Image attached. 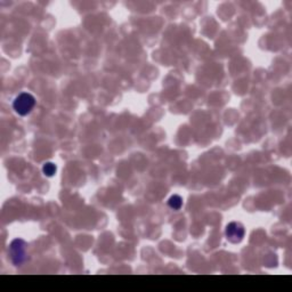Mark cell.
I'll list each match as a JSON object with an SVG mask.
<instances>
[{
    "mask_svg": "<svg viewBox=\"0 0 292 292\" xmlns=\"http://www.w3.org/2000/svg\"><path fill=\"white\" fill-rule=\"evenodd\" d=\"M36 105V99L29 93H22L14 99L13 107L15 112L20 115H26L31 112Z\"/></svg>",
    "mask_w": 292,
    "mask_h": 292,
    "instance_id": "obj_1",
    "label": "cell"
},
{
    "mask_svg": "<svg viewBox=\"0 0 292 292\" xmlns=\"http://www.w3.org/2000/svg\"><path fill=\"white\" fill-rule=\"evenodd\" d=\"M244 236V228L239 222H230L226 227V237L232 243H239Z\"/></svg>",
    "mask_w": 292,
    "mask_h": 292,
    "instance_id": "obj_2",
    "label": "cell"
},
{
    "mask_svg": "<svg viewBox=\"0 0 292 292\" xmlns=\"http://www.w3.org/2000/svg\"><path fill=\"white\" fill-rule=\"evenodd\" d=\"M25 244L24 241L22 240H15L13 243L10 244V256L13 263L18 266V265L22 264V261L24 260V255H25Z\"/></svg>",
    "mask_w": 292,
    "mask_h": 292,
    "instance_id": "obj_3",
    "label": "cell"
},
{
    "mask_svg": "<svg viewBox=\"0 0 292 292\" xmlns=\"http://www.w3.org/2000/svg\"><path fill=\"white\" fill-rule=\"evenodd\" d=\"M168 205H169V207H170L171 209L179 210L180 208H182V206H183V200H182V198L179 197V195H172V197L170 199H169Z\"/></svg>",
    "mask_w": 292,
    "mask_h": 292,
    "instance_id": "obj_4",
    "label": "cell"
},
{
    "mask_svg": "<svg viewBox=\"0 0 292 292\" xmlns=\"http://www.w3.org/2000/svg\"><path fill=\"white\" fill-rule=\"evenodd\" d=\"M42 170H44V174L46 176H53L56 172V167L53 163H46Z\"/></svg>",
    "mask_w": 292,
    "mask_h": 292,
    "instance_id": "obj_5",
    "label": "cell"
}]
</instances>
